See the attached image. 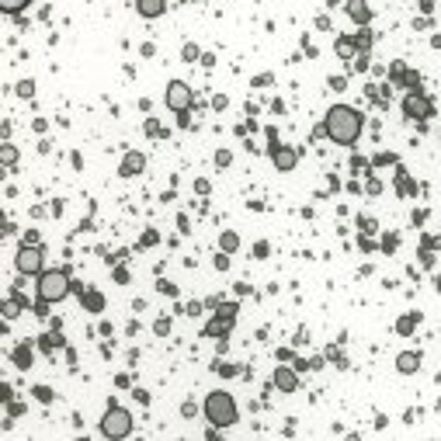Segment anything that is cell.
<instances>
[{"label": "cell", "instance_id": "cell-1", "mask_svg": "<svg viewBox=\"0 0 441 441\" xmlns=\"http://www.w3.org/2000/svg\"><path fill=\"white\" fill-rule=\"evenodd\" d=\"M323 129L337 146H351L361 136V112H355L351 105H334L323 119Z\"/></svg>", "mask_w": 441, "mask_h": 441}, {"label": "cell", "instance_id": "cell-2", "mask_svg": "<svg viewBox=\"0 0 441 441\" xmlns=\"http://www.w3.org/2000/svg\"><path fill=\"white\" fill-rule=\"evenodd\" d=\"M205 417H208V424L212 428H230V424H237V400L226 393V389H216V393H208L205 396Z\"/></svg>", "mask_w": 441, "mask_h": 441}, {"label": "cell", "instance_id": "cell-3", "mask_svg": "<svg viewBox=\"0 0 441 441\" xmlns=\"http://www.w3.org/2000/svg\"><path fill=\"white\" fill-rule=\"evenodd\" d=\"M70 295V275L63 268H52V271H42L39 275V299L42 302H59Z\"/></svg>", "mask_w": 441, "mask_h": 441}, {"label": "cell", "instance_id": "cell-4", "mask_svg": "<svg viewBox=\"0 0 441 441\" xmlns=\"http://www.w3.org/2000/svg\"><path fill=\"white\" fill-rule=\"evenodd\" d=\"M101 435L105 438H125V435H132V413L125 410V406H119V403H112L108 406V413L101 417Z\"/></svg>", "mask_w": 441, "mask_h": 441}, {"label": "cell", "instance_id": "cell-5", "mask_svg": "<svg viewBox=\"0 0 441 441\" xmlns=\"http://www.w3.org/2000/svg\"><path fill=\"white\" fill-rule=\"evenodd\" d=\"M14 264H18V271H21V275H42L45 254H42V247H21V250H18V257H14Z\"/></svg>", "mask_w": 441, "mask_h": 441}, {"label": "cell", "instance_id": "cell-6", "mask_svg": "<svg viewBox=\"0 0 441 441\" xmlns=\"http://www.w3.org/2000/svg\"><path fill=\"white\" fill-rule=\"evenodd\" d=\"M167 108H170V112H177V115H184V112L192 108V90H188V83H184V81H170V83H167Z\"/></svg>", "mask_w": 441, "mask_h": 441}, {"label": "cell", "instance_id": "cell-7", "mask_svg": "<svg viewBox=\"0 0 441 441\" xmlns=\"http://www.w3.org/2000/svg\"><path fill=\"white\" fill-rule=\"evenodd\" d=\"M403 115H406V119H417V122L431 119V101H428L424 94H406V98H403Z\"/></svg>", "mask_w": 441, "mask_h": 441}, {"label": "cell", "instance_id": "cell-8", "mask_svg": "<svg viewBox=\"0 0 441 441\" xmlns=\"http://www.w3.org/2000/svg\"><path fill=\"white\" fill-rule=\"evenodd\" d=\"M275 386H278L281 393H292V389L299 386V375H295L292 368H285V365H281V368H275Z\"/></svg>", "mask_w": 441, "mask_h": 441}, {"label": "cell", "instance_id": "cell-9", "mask_svg": "<svg viewBox=\"0 0 441 441\" xmlns=\"http://www.w3.org/2000/svg\"><path fill=\"white\" fill-rule=\"evenodd\" d=\"M348 18H351L355 25H368L372 11H368V4H365V0H348Z\"/></svg>", "mask_w": 441, "mask_h": 441}, {"label": "cell", "instance_id": "cell-10", "mask_svg": "<svg viewBox=\"0 0 441 441\" xmlns=\"http://www.w3.org/2000/svg\"><path fill=\"white\" fill-rule=\"evenodd\" d=\"M136 11L143 18H160L163 11H167V0H136Z\"/></svg>", "mask_w": 441, "mask_h": 441}, {"label": "cell", "instance_id": "cell-11", "mask_svg": "<svg viewBox=\"0 0 441 441\" xmlns=\"http://www.w3.org/2000/svg\"><path fill=\"white\" fill-rule=\"evenodd\" d=\"M146 167V157L143 153H125V160H122V177H132V174H139Z\"/></svg>", "mask_w": 441, "mask_h": 441}, {"label": "cell", "instance_id": "cell-12", "mask_svg": "<svg viewBox=\"0 0 441 441\" xmlns=\"http://www.w3.org/2000/svg\"><path fill=\"white\" fill-rule=\"evenodd\" d=\"M396 368H400L403 375H413V372L421 368V355H417V351H403L400 358H396Z\"/></svg>", "mask_w": 441, "mask_h": 441}, {"label": "cell", "instance_id": "cell-13", "mask_svg": "<svg viewBox=\"0 0 441 441\" xmlns=\"http://www.w3.org/2000/svg\"><path fill=\"white\" fill-rule=\"evenodd\" d=\"M295 160H299L295 150H288V146H275V167H278V170H292Z\"/></svg>", "mask_w": 441, "mask_h": 441}, {"label": "cell", "instance_id": "cell-14", "mask_svg": "<svg viewBox=\"0 0 441 441\" xmlns=\"http://www.w3.org/2000/svg\"><path fill=\"white\" fill-rule=\"evenodd\" d=\"M226 327H230V317H223V320H212L208 327H205V334H208V337H223V334H226Z\"/></svg>", "mask_w": 441, "mask_h": 441}, {"label": "cell", "instance_id": "cell-15", "mask_svg": "<svg viewBox=\"0 0 441 441\" xmlns=\"http://www.w3.org/2000/svg\"><path fill=\"white\" fill-rule=\"evenodd\" d=\"M14 365H18V368H32V348L21 344V348L14 351Z\"/></svg>", "mask_w": 441, "mask_h": 441}, {"label": "cell", "instance_id": "cell-16", "mask_svg": "<svg viewBox=\"0 0 441 441\" xmlns=\"http://www.w3.org/2000/svg\"><path fill=\"white\" fill-rule=\"evenodd\" d=\"M32 0H0V7L7 11V14H18V11H25Z\"/></svg>", "mask_w": 441, "mask_h": 441}, {"label": "cell", "instance_id": "cell-17", "mask_svg": "<svg viewBox=\"0 0 441 441\" xmlns=\"http://www.w3.org/2000/svg\"><path fill=\"white\" fill-rule=\"evenodd\" d=\"M223 250H226V254H233V250H237V247H240V240H237V233H223Z\"/></svg>", "mask_w": 441, "mask_h": 441}, {"label": "cell", "instance_id": "cell-18", "mask_svg": "<svg viewBox=\"0 0 441 441\" xmlns=\"http://www.w3.org/2000/svg\"><path fill=\"white\" fill-rule=\"evenodd\" d=\"M351 52H355V42H351V39H341V42H337V56L351 59Z\"/></svg>", "mask_w": 441, "mask_h": 441}, {"label": "cell", "instance_id": "cell-19", "mask_svg": "<svg viewBox=\"0 0 441 441\" xmlns=\"http://www.w3.org/2000/svg\"><path fill=\"white\" fill-rule=\"evenodd\" d=\"M39 344L45 348V351H49V348H59V334H42Z\"/></svg>", "mask_w": 441, "mask_h": 441}, {"label": "cell", "instance_id": "cell-20", "mask_svg": "<svg viewBox=\"0 0 441 441\" xmlns=\"http://www.w3.org/2000/svg\"><path fill=\"white\" fill-rule=\"evenodd\" d=\"M101 306H105V302H101V295H98V292H90V295H87V310H94V313H98Z\"/></svg>", "mask_w": 441, "mask_h": 441}, {"label": "cell", "instance_id": "cell-21", "mask_svg": "<svg viewBox=\"0 0 441 441\" xmlns=\"http://www.w3.org/2000/svg\"><path fill=\"white\" fill-rule=\"evenodd\" d=\"M413 323H417V317H403L396 327H400V334H410V330H413Z\"/></svg>", "mask_w": 441, "mask_h": 441}, {"label": "cell", "instance_id": "cell-22", "mask_svg": "<svg viewBox=\"0 0 441 441\" xmlns=\"http://www.w3.org/2000/svg\"><path fill=\"white\" fill-rule=\"evenodd\" d=\"M18 94H25V98H32V81L18 83Z\"/></svg>", "mask_w": 441, "mask_h": 441}]
</instances>
